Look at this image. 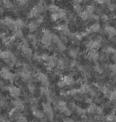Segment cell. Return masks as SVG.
Listing matches in <instances>:
<instances>
[{"instance_id": "obj_20", "label": "cell", "mask_w": 116, "mask_h": 122, "mask_svg": "<svg viewBox=\"0 0 116 122\" xmlns=\"http://www.w3.org/2000/svg\"><path fill=\"white\" fill-rule=\"evenodd\" d=\"M4 4L8 8H10L12 6V4L10 2V1H4Z\"/></svg>"}, {"instance_id": "obj_11", "label": "cell", "mask_w": 116, "mask_h": 122, "mask_svg": "<svg viewBox=\"0 0 116 122\" xmlns=\"http://www.w3.org/2000/svg\"><path fill=\"white\" fill-rule=\"evenodd\" d=\"M96 110H97V106L94 104H91L88 108V112L89 113H94L96 112Z\"/></svg>"}, {"instance_id": "obj_29", "label": "cell", "mask_w": 116, "mask_h": 122, "mask_svg": "<svg viewBox=\"0 0 116 122\" xmlns=\"http://www.w3.org/2000/svg\"><path fill=\"white\" fill-rule=\"evenodd\" d=\"M102 109L101 107H97V110H96V112L98 114H102Z\"/></svg>"}, {"instance_id": "obj_2", "label": "cell", "mask_w": 116, "mask_h": 122, "mask_svg": "<svg viewBox=\"0 0 116 122\" xmlns=\"http://www.w3.org/2000/svg\"><path fill=\"white\" fill-rule=\"evenodd\" d=\"M44 112L46 113V115L48 116L50 119H52L53 117V113H52V111L51 107L50 105V104H44Z\"/></svg>"}, {"instance_id": "obj_40", "label": "cell", "mask_w": 116, "mask_h": 122, "mask_svg": "<svg viewBox=\"0 0 116 122\" xmlns=\"http://www.w3.org/2000/svg\"><path fill=\"white\" fill-rule=\"evenodd\" d=\"M71 66H76V62H75V61H73L72 62H71Z\"/></svg>"}, {"instance_id": "obj_10", "label": "cell", "mask_w": 116, "mask_h": 122, "mask_svg": "<svg viewBox=\"0 0 116 122\" xmlns=\"http://www.w3.org/2000/svg\"><path fill=\"white\" fill-rule=\"evenodd\" d=\"M23 53H24V54L26 55V56H27V57H31V55H32V51L29 49V47L23 49Z\"/></svg>"}, {"instance_id": "obj_31", "label": "cell", "mask_w": 116, "mask_h": 122, "mask_svg": "<svg viewBox=\"0 0 116 122\" xmlns=\"http://www.w3.org/2000/svg\"><path fill=\"white\" fill-rule=\"evenodd\" d=\"M28 88H29V89L31 92H33L34 90H35V86H34L33 85H29Z\"/></svg>"}, {"instance_id": "obj_19", "label": "cell", "mask_w": 116, "mask_h": 122, "mask_svg": "<svg viewBox=\"0 0 116 122\" xmlns=\"http://www.w3.org/2000/svg\"><path fill=\"white\" fill-rule=\"evenodd\" d=\"M109 98H110V100H116V91H113V92H112L110 93L109 94Z\"/></svg>"}, {"instance_id": "obj_41", "label": "cell", "mask_w": 116, "mask_h": 122, "mask_svg": "<svg viewBox=\"0 0 116 122\" xmlns=\"http://www.w3.org/2000/svg\"><path fill=\"white\" fill-rule=\"evenodd\" d=\"M86 102L88 103H91V99H88L87 100H86Z\"/></svg>"}, {"instance_id": "obj_30", "label": "cell", "mask_w": 116, "mask_h": 122, "mask_svg": "<svg viewBox=\"0 0 116 122\" xmlns=\"http://www.w3.org/2000/svg\"><path fill=\"white\" fill-rule=\"evenodd\" d=\"M77 112H78L79 114H80V115H84V112H85V111H84L83 109H82V108H77Z\"/></svg>"}, {"instance_id": "obj_16", "label": "cell", "mask_w": 116, "mask_h": 122, "mask_svg": "<svg viewBox=\"0 0 116 122\" xmlns=\"http://www.w3.org/2000/svg\"><path fill=\"white\" fill-rule=\"evenodd\" d=\"M28 26H29V30H30L31 31H35V29H37V25L35 24V23H31L30 24H29Z\"/></svg>"}, {"instance_id": "obj_17", "label": "cell", "mask_w": 116, "mask_h": 122, "mask_svg": "<svg viewBox=\"0 0 116 122\" xmlns=\"http://www.w3.org/2000/svg\"><path fill=\"white\" fill-rule=\"evenodd\" d=\"M57 45H58V49H59L60 51H65V49H66V48H65V46L63 42H61L60 41L58 43H57Z\"/></svg>"}, {"instance_id": "obj_36", "label": "cell", "mask_w": 116, "mask_h": 122, "mask_svg": "<svg viewBox=\"0 0 116 122\" xmlns=\"http://www.w3.org/2000/svg\"><path fill=\"white\" fill-rule=\"evenodd\" d=\"M110 68H111V70L113 72H116V66L115 65H111L110 66Z\"/></svg>"}, {"instance_id": "obj_32", "label": "cell", "mask_w": 116, "mask_h": 122, "mask_svg": "<svg viewBox=\"0 0 116 122\" xmlns=\"http://www.w3.org/2000/svg\"><path fill=\"white\" fill-rule=\"evenodd\" d=\"M65 85H65V83H64L62 80L58 83V86H59L60 87H65Z\"/></svg>"}, {"instance_id": "obj_4", "label": "cell", "mask_w": 116, "mask_h": 122, "mask_svg": "<svg viewBox=\"0 0 116 122\" xmlns=\"http://www.w3.org/2000/svg\"><path fill=\"white\" fill-rule=\"evenodd\" d=\"M37 78L38 79L39 81L42 82L43 83H46L48 81V77L46 74H44V73L42 72H39L37 74Z\"/></svg>"}, {"instance_id": "obj_12", "label": "cell", "mask_w": 116, "mask_h": 122, "mask_svg": "<svg viewBox=\"0 0 116 122\" xmlns=\"http://www.w3.org/2000/svg\"><path fill=\"white\" fill-rule=\"evenodd\" d=\"M90 15H91V14L88 13L87 11H84V12H83L81 13L80 16H81V17H82V19L83 20H87L90 18Z\"/></svg>"}, {"instance_id": "obj_35", "label": "cell", "mask_w": 116, "mask_h": 122, "mask_svg": "<svg viewBox=\"0 0 116 122\" xmlns=\"http://www.w3.org/2000/svg\"><path fill=\"white\" fill-rule=\"evenodd\" d=\"M115 8H116V5L115 4H111L109 5V9H110V10H113Z\"/></svg>"}, {"instance_id": "obj_38", "label": "cell", "mask_w": 116, "mask_h": 122, "mask_svg": "<svg viewBox=\"0 0 116 122\" xmlns=\"http://www.w3.org/2000/svg\"><path fill=\"white\" fill-rule=\"evenodd\" d=\"M102 19L103 20L106 21L108 19V17H107V15H103V16H102Z\"/></svg>"}, {"instance_id": "obj_23", "label": "cell", "mask_w": 116, "mask_h": 122, "mask_svg": "<svg viewBox=\"0 0 116 122\" xmlns=\"http://www.w3.org/2000/svg\"><path fill=\"white\" fill-rule=\"evenodd\" d=\"M58 68L60 69H63L65 68V63H64V61H61V60H60L58 62Z\"/></svg>"}, {"instance_id": "obj_34", "label": "cell", "mask_w": 116, "mask_h": 122, "mask_svg": "<svg viewBox=\"0 0 116 122\" xmlns=\"http://www.w3.org/2000/svg\"><path fill=\"white\" fill-rule=\"evenodd\" d=\"M95 69H96V70H97L98 73L101 74V73H102V72H103V71H102V69L100 67H96V68H95Z\"/></svg>"}, {"instance_id": "obj_18", "label": "cell", "mask_w": 116, "mask_h": 122, "mask_svg": "<svg viewBox=\"0 0 116 122\" xmlns=\"http://www.w3.org/2000/svg\"><path fill=\"white\" fill-rule=\"evenodd\" d=\"M74 10L75 11L77 12V13H79L81 12V10H82V8H81V5L79 4H76V5H74Z\"/></svg>"}, {"instance_id": "obj_43", "label": "cell", "mask_w": 116, "mask_h": 122, "mask_svg": "<svg viewBox=\"0 0 116 122\" xmlns=\"http://www.w3.org/2000/svg\"></svg>"}, {"instance_id": "obj_22", "label": "cell", "mask_w": 116, "mask_h": 122, "mask_svg": "<svg viewBox=\"0 0 116 122\" xmlns=\"http://www.w3.org/2000/svg\"><path fill=\"white\" fill-rule=\"evenodd\" d=\"M15 36L16 37H19V38H21L23 36V32L20 30L19 29H16V33H15Z\"/></svg>"}, {"instance_id": "obj_3", "label": "cell", "mask_w": 116, "mask_h": 122, "mask_svg": "<svg viewBox=\"0 0 116 122\" xmlns=\"http://www.w3.org/2000/svg\"><path fill=\"white\" fill-rule=\"evenodd\" d=\"M0 57L3 59H12L14 55L9 51H3L0 53Z\"/></svg>"}, {"instance_id": "obj_26", "label": "cell", "mask_w": 116, "mask_h": 122, "mask_svg": "<svg viewBox=\"0 0 116 122\" xmlns=\"http://www.w3.org/2000/svg\"><path fill=\"white\" fill-rule=\"evenodd\" d=\"M78 93V92H77V89H72V90H71V91H69V92H68V94H69V95H75V94H76V93Z\"/></svg>"}, {"instance_id": "obj_9", "label": "cell", "mask_w": 116, "mask_h": 122, "mask_svg": "<svg viewBox=\"0 0 116 122\" xmlns=\"http://www.w3.org/2000/svg\"><path fill=\"white\" fill-rule=\"evenodd\" d=\"M100 29V25L98 23H95L93 25L91 26V27L90 28V32H97L98 31H99Z\"/></svg>"}, {"instance_id": "obj_6", "label": "cell", "mask_w": 116, "mask_h": 122, "mask_svg": "<svg viewBox=\"0 0 116 122\" xmlns=\"http://www.w3.org/2000/svg\"><path fill=\"white\" fill-rule=\"evenodd\" d=\"M62 81L65 83V85H71L73 81V79L71 76H65L63 77Z\"/></svg>"}, {"instance_id": "obj_28", "label": "cell", "mask_w": 116, "mask_h": 122, "mask_svg": "<svg viewBox=\"0 0 116 122\" xmlns=\"http://www.w3.org/2000/svg\"><path fill=\"white\" fill-rule=\"evenodd\" d=\"M107 51L109 52V53H114L115 52H116V51H115V49H113V48H112V47H108L107 48Z\"/></svg>"}, {"instance_id": "obj_15", "label": "cell", "mask_w": 116, "mask_h": 122, "mask_svg": "<svg viewBox=\"0 0 116 122\" xmlns=\"http://www.w3.org/2000/svg\"><path fill=\"white\" fill-rule=\"evenodd\" d=\"M116 119V115L114 113H111L107 117V120L109 122H113Z\"/></svg>"}, {"instance_id": "obj_13", "label": "cell", "mask_w": 116, "mask_h": 122, "mask_svg": "<svg viewBox=\"0 0 116 122\" xmlns=\"http://www.w3.org/2000/svg\"><path fill=\"white\" fill-rule=\"evenodd\" d=\"M21 76L24 79H29L30 78V73L27 70H24L21 72Z\"/></svg>"}, {"instance_id": "obj_33", "label": "cell", "mask_w": 116, "mask_h": 122, "mask_svg": "<svg viewBox=\"0 0 116 122\" xmlns=\"http://www.w3.org/2000/svg\"><path fill=\"white\" fill-rule=\"evenodd\" d=\"M19 122H27V121L25 117H20L19 118Z\"/></svg>"}, {"instance_id": "obj_14", "label": "cell", "mask_w": 116, "mask_h": 122, "mask_svg": "<svg viewBox=\"0 0 116 122\" xmlns=\"http://www.w3.org/2000/svg\"><path fill=\"white\" fill-rule=\"evenodd\" d=\"M49 9L52 12H58V10H59V8L55 4H51L49 7Z\"/></svg>"}, {"instance_id": "obj_39", "label": "cell", "mask_w": 116, "mask_h": 122, "mask_svg": "<svg viewBox=\"0 0 116 122\" xmlns=\"http://www.w3.org/2000/svg\"><path fill=\"white\" fill-rule=\"evenodd\" d=\"M19 3L20 4H20L21 5H24L25 3H26V1H19Z\"/></svg>"}, {"instance_id": "obj_5", "label": "cell", "mask_w": 116, "mask_h": 122, "mask_svg": "<svg viewBox=\"0 0 116 122\" xmlns=\"http://www.w3.org/2000/svg\"><path fill=\"white\" fill-rule=\"evenodd\" d=\"M105 31H106L107 32V34L109 35V36H111V37H113V36H114L115 35H116V29L115 28H113V27H112L111 26H106L105 27Z\"/></svg>"}, {"instance_id": "obj_1", "label": "cell", "mask_w": 116, "mask_h": 122, "mask_svg": "<svg viewBox=\"0 0 116 122\" xmlns=\"http://www.w3.org/2000/svg\"><path fill=\"white\" fill-rule=\"evenodd\" d=\"M8 89H9V92H10L12 96H13L14 98H17V97L19 96L20 93V89L18 87H15L14 85H11L10 87H8Z\"/></svg>"}, {"instance_id": "obj_21", "label": "cell", "mask_w": 116, "mask_h": 122, "mask_svg": "<svg viewBox=\"0 0 116 122\" xmlns=\"http://www.w3.org/2000/svg\"><path fill=\"white\" fill-rule=\"evenodd\" d=\"M94 5H88L87 7V11L88 13H90V14H92V12L94 11Z\"/></svg>"}, {"instance_id": "obj_27", "label": "cell", "mask_w": 116, "mask_h": 122, "mask_svg": "<svg viewBox=\"0 0 116 122\" xmlns=\"http://www.w3.org/2000/svg\"><path fill=\"white\" fill-rule=\"evenodd\" d=\"M42 60H45V61H48L49 59H50V56H49V55H46V54H44V55H42Z\"/></svg>"}, {"instance_id": "obj_7", "label": "cell", "mask_w": 116, "mask_h": 122, "mask_svg": "<svg viewBox=\"0 0 116 122\" xmlns=\"http://www.w3.org/2000/svg\"><path fill=\"white\" fill-rule=\"evenodd\" d=\"M13 104L14 105L15 109H19V110H23L24 108V105L23 103L20 102L19 100H15L13 102Z\"/></svg>"}, {"instance_id": "obj_25", "label": "cell", "mask_w": 116, "mask_h": 122, "mask_svg": "<svg viewBox=\"0 0 116 122\" xmlns=\"http://www.w3.org/2000/svg\"><path fill=\"white\" fill-rule=\"evenodd\" d=\"M51 19L53 20H56L59 19V16L57 13H54L53 15L51 16Z\"/></svg>"}, {"instance_id": "obj_24", "label": "cell", "mask_w": 116, "mask_h": 122, "mask_svg": "<svg viewBox=\"0 0 116 122\" xmlns=\"http://www.w3.org/2000/svg\"><path fill=\"white\" fill-rule=\"evenodd\" d=\"M70 55H71L72 57H73V58H75L77 55V51H74V50L71 51V52H70Z\"/></svg>"}, {"instance_id": "obj_37", "label": "cell", "mask_w": 116, "mask_h": 122, "mask_svg": "<svg viewBox=\"0 0 116 122\" xmlns=\"http://www.w3.org/2000/svg\"><path fill=\"white\" fill-rule=\"evenodd\" d=\"M73 122V120L72 119L68 118V119H66L65 120V122Z\"/></svg>"}, {"instance_id": "obj_8", "label": "cell", "mask_w": 116, "mask_h": 122, "mask_svg": "<svg viewBox=\"0 0 116 122\" xmlns=\"http://www.w3.org/2000/svg\"><path fill=\"white\" fill-rule=\"evenodd\" d=\"M33 115L35 117H37V118H40V119H42V118H43L44 117V114L43 112H42V111H39V110H37V109H35V110H33Z\"/></svg>"}, {"instance_id": "obj_42", "label": "cell", "mask_w": 116, "mask_h": 122, "mask_svg": "<svg viewBox=\"0 0 116 122\" xmlns=\"http://www.w3.org/2000/svg\"><path fill=\"white\" fill-rule=\"evenodd\" d=\"M98 2L99 4H102V3H104L105 1H98Z\"/></svg>"}]
</instances>
